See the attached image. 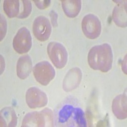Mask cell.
Returning a JSON list of instances; mask_svg holds the SVG:
<instances>
[{"instance_id":"cell-1","label":"cell","mask_w":127,"mask_h":127,"mask_svg":"<svg viewBox=\"0 0 127 127\" xmlns=\"http://www.w3.org/2000/svg\"><path fill=\"white\" fill-rule=\"evenodd\" d=\"M113 61V51L107 43L93 46L88 53V64L94 70L108 72L112 68Z\"/></svg>"},{"instance_id":"cell-2","label":"cell","mask_w":127,"mask_h":127,"mask_svg":"<svg viewBox=\"0 0 127 127\" xmlns=\"http://www.w3.org/2000/svg\"><path fill=\"white\" fill-rule=\"evenodd\" d=\"M53 121V112L50 109L46 108L40 112L28 113L24 118L22 127H52Z\"/></svg>"},{"instance_id":"cell-3","label":"cell","mask_w":127,"mask_h":127,"mask_svg":"<svg viewBox=\"0 0 127 127\" xmlns=\"http://www.w3.org/2000/svg\"><path fill=\"white\" fill-rule=\"evenodd\" d=\"M48 56L58 69L64 67L67 62L68 54L65 46L58 42H50L47 46Z\"/></svg>"},{"instance_id":"cell-4","label":"cell","mask_w":127,"mask_h":127,"mask_svg":"<svg viewBox=\"0 0 127 127\" xmlns=\"http://www.w3.org/2000/svg\"><path fill=\"white\" fill-rule=\"evenodd\" d=\"M32 71L36 81L43 86L48 85L55 78V69L48 61H41L36 64Z\"/></svg>"},{"instance_id":"cell-5","label":"cell","mask_w":127,"mask_h":127,"mask_svg":"<svg viewBox=\"0 0 127 127\" xmlns=\"http://www.w3.org/2000/svg\"><path fill=\"white\" fill-rule=\"evenodd\" d=\"M32 46V37L30 31L25 27L21 28L13 40V47L18 54L28 53Z\"/></svg>"},{"instance_id":"cell-6","label":"cell","mask_w":127,"mask_h":127,"mask_svg":"<svg viewBox=\"0 0 127 127\" xmlns=\"http://www.w3.org/2000/svg\"><path fill=\"white\" fill-rule=\"evenodd\" d=\"M82 30L84 34L91 39H96L101 32V23L97 16L88 14L82 20Z\"/></svg>"},{"instance_id":"cell-7","label":"cell","mask_w":127,"mask_h":127,"mask_svg":"<svg viewBox=\"0 0 127 127\" xmlns=\"http://www.w3.org/2000/svg\"><path fill=\"white\" fill-rule=\"evenodd\" d=\"M32 31L36 38L40 41H46L52 32V26L49 20L44 16H39L34 20Z\"/></svg>"},{"instance_id":"cell-8","label":"cell","mask_w":127,"mask_h":127,"mask_svg":"<svg viewBox=\"0 0 127 127\" xmlns=\"http://www.w3.org/2000/svg\"><path fill=\"white\" fill-rule=\"evenodd\" d=\"M26 100L28 105L31 109L43 107L48 103L46 94L37 87H31L27 90Z\"/></svg>"},{"instance_id":"cell-9","label":"cell","mask_w":127,"mask_h":127,"mask_svg":"<svg viewBox=\"0 0 127 127\" xmlns=\"http://www.w3.org/2000/svg\"><path fill=\"white\" fill-rule=\"evenodd\" d=\"M82 76L81 70L79 68H72L65 76L63 81V88L66 92L75 89L79 85Z\"/></svg>"},{"instance_id":"cell-10","label":"cell","mask_w":127,"mask_h":127,"mask_svg":"<svg viewBox=\"0 0 127 127\" xmlns=\"http://www.w3.org/2000/svg\"><path fill=\"white\" fill-rule=\"evenodd\" d=\"M112 111L119 120L127 118V95L125 94L119 95L114 98L112 104Z\"/></svg>"},{"instance_id":"cell-11","label":"cell","mask_w":127,"mask_h":127,"mask_svg":"<svg viewBox=\"0 0 127 127\" xmlns=\"http://www.w3.org/2000/svg\"><path fill=\"white\" fill-rule=\"evenodd\" d=\"M32 69L31 59L28 55L20 57L17 64V74L19 78L25 79L28 78Z\"/></svg>"},{"instance_id":"cell-12","label":"cell","mask_w":127,"mask_h":127,"mask_svg":"<svg viewBox=\"0 0 127 127\" xmlns=\"http://www.w3.org/2000/svg\"><path fill=\"white\" fill-rule=\"evenodd\" d=\"M114 23L120 28H126L127 21V1H123L114 7L113 13Z\"/></svg>"},{"instance_id":"cell-13","label":"cell","mask_w":127,"mask_h":127,"mask_svg":"<svg viewBox=\"0 0 127 127\" xmlns=\"http://www.w3.org/2000/svg\"><path fill=\"white\" fill-rule=\"evenodd\" d=\"M62 6L65 14L69 18H74L80 12L81 1L80 0H62Z\"/></svg>"},{"instance_id":"cell-14","label":"cell","mask_w":127,"mask_h":127,"mask_svg":"<svg viewBox=\"0 0 127 127\" xmlns=\"http://www.w3.org/2000/svg\"><path fill=\"white\" fill-rule=\"evenodd\" d=\"M17 121V117L13 108L6 107L2 109L1 111V127H16Z\"/></svg>"},{"instance_id":"cell-15","label":"cell","mask_w":127,"mask_h":127,"mask_svg":"<svg viewBox=\"0 0 127 127\" xmlns=\"http://www.w3.org/2000/svg\"><path fill=\"white\" fill-rule=\"evenodd\" d=\"M20 3L19 0H5L3 10L9 18L17 17L20 12Z\"/></svg>"},{"instance_id":"cell-16","label":"cell","mask_w":127,"mask_h":127,"mask_svg":"<svg viewBox=\"0 0 127 127\" xmlns=\"http://www.w3.org/2000/svg\"><path fill=\"white\" fill-rule=\"evenodd\" d=\"M74 107L71 105H65L61 109L59 113V121L61 123H64L72 116Z\"/></svg>"},{"instance_id":"cell-17","label":"cell","mask_w":127,"mask_h":127,"mask_svg":"<svg viewBox=\"0 0 127 127\" xmlns=\"http://www.w3.org/2000/svg\"><path fill=\"white\" fill-rule=\"evenodd\" d=\"M18 19H25L29 17L32 11V4L29 0H22Z\"/></svg>"},{"instance_id":"cell-18","label":"cell","mask_w":127,"mask_h":127,"mask_svg":"<svg viewBox=\"0 0 127 127\" xmlns=\"http://www.w3.org/2000/svg\"><path fill=\"white\" fill-rule=\"evenodd\" d=\"M72 118L79 127H87V121L85 118V113L81 109L74 107Z\"/></svg>"},{"instance_id":"cell-19","label":"cell","mask_w":127,"mask_h":127,"mask_svg":"<svg viewBox=\"0 0 127 127\" xmlns=\"http://www.w3.org/2000/svg\"><path fill=\"white\" fill-rule=\"evenodd\" d=\"M6 28H7V25H6V19H4V16L1 15V41H2L6 34V29H7Z\"/></svg>"},{"instance_id":"cell-20","label":"cell","mask_w":127,"mask_h":127,"mask_svg":"<svg viewBox=\"0 0 127 127\" xmlns=\"http://www.w3.org/2000/svg\"><path fill=\"white\" fill-rule=\"evenodd\" d=\"M34 2L36 4V6L39 9H41V10H43V9H46V8H48L50 6V0H44V1H36L34 0Z\"/></svg>"},{"instance_id":"cell-21","label":"cell","mask_w":127,"mask_h":127,"mask_svg":"<svg viewBox=\"0 0 127 127\" xmlns=\"http://www.w3.org/2000/svg\"><path fill=\"white\" fill-rule=\"evenodd\" d=\"M50 17H51V19H52V25L54 26H57V14L54 11H52L50 12Z\"/></svg>"}]
</instances>
